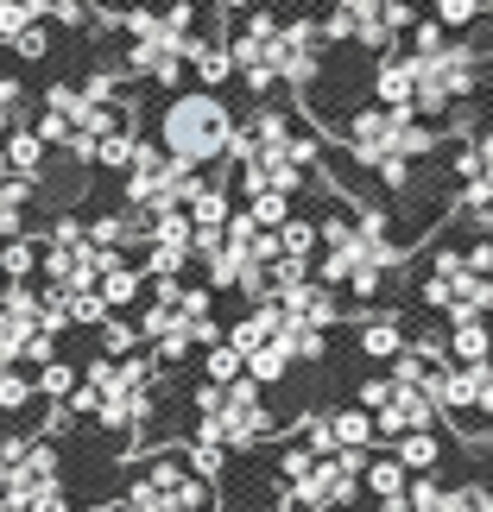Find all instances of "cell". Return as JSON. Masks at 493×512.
I'll return each mask as SVG.
<instances>
[{
	"label": "cell",
	"mask_w": 493,
	"mask_h": 512,
	"mask_svg": "<svg viewBox=\"0 0 493 512\" xmlns=\"http://www.w3.org/2000/svg\"><path fill=\"white\" fill-rule=\"evenodd\" d=\"M329 430H335V449H373V411L361 405H342V411H329Z\"/></svg>",
	"instance_id": "ac0fdd59"
},
{
	"label": "cell",
	"mask_w": 493,
	"mask_h": 512,
	"mask_svg": "<svg viewBox=\"0 0 493 512\" xmlns=\"http://www.w3.org/2000/svg\"><path fill=\"white\" fill-rule=\"evenodd\" d=\"M7 291H13V285H7V279H0V304H7Z\"/></svg>",
	"instance_id": "e575fe53"
},
{
	"label": "cell",
	"mask_w": 493,
	"mask_h": 512,
	"mask_svg": "<svg viewBox=\"0 0 493 512\" xmlns=\"http://www.w3.org/2000/svg\"><path fill=\"white\" fill-rule=\"evenodd\" d=\"M38 399V380L26 367H0V411H26Z\"/></svg>",
	"instance_id": "4316f807"
},
{
	"label": "cell",
	"mask_w": 493,
	"mask_h": 512,
	"mask_svg": "<svg viewBox=\"0 0 493 512\" xmlns=\"http://www.w3.org/2000/svg\"><path fill=\"white\" fill-rule=\"evenodd\" d=\"M95 342H102L95 354H108V361H127V354L146 348V336H140V323H133V317H108L102 329H95Z\"/></svg>",
	"instance_id": "44dd1931"
},
{
	"label": "cell",
	"mask_w": 493,
	"mask_h": 512,
	"mask_svg": "<svg viewBox=\"0 0 493 512\" xmlns=\"http://www.w3.org/2000/svg\"><path fill=\"white\" fill-rule=\"evenodd\" d=\"M241 209L253 215V228H272V234H279L291 215H298V196H285V190H260V196H247Z\"/></svg>",
	"instance_id": "7402d4cb"
},
{
	"label": "cell",
	"mask_w": 493,
	"mask_h": 512,
	"mask_svg": "<svg viewBox=\"0 0 493 512\" xmlns=\"http://www.w3.org/2000/svg\"><path fill=\"white\" fill-rule=\"evenodd\" d=\"M57 449L51 437H0V494L13 512H32L45 494H57Z\"/></svg>",
	"instance_id": "277c9868"
},
{
	"label": "cell",
	"mask_w": 493,
	"mask_h": 512,
	"mask_svg": "<svg viewBox=\"0 0 493 512\" xmlns=\"http://www.w3.org/2000/svg\"><path fill=\"white\" fill-rule=\"evenodd\" d=\"M0 152H7V165L19 171V177H32V184H45V140H38V127L32 121H19L13 133H7V140H0Z\"/></svg>",
	"instance_id": "30bf717a"
},
{
	"label": "cell",
	"mask_w": 493,
	"mask_h": 512,
	"mask_svg": "<svg viewBox=\"0 0 493 512\" xmlns=\"http://www.w3.org/2000/svg\"><path fill=\"white\" fill-rule=\"evenodd\" d=\"M133 146H140V127H114V133H102L95 140V171H108V177H127V165H133Z\"/></svg>",
	"instance_id": "5bb4252c"
},
{
	"label": "cell",
	"mask_w": 493,
	"mask_h": 512,
	"mask_svg": "<svg viewBox=\"0 0 493 512\" xmlns=\"http://www.w3.org/2000/svg\"><path fill=\"white\" fill-rule=\"evenodd\" d=\"M13 57H19V64H45V57L57 51V38H51V19H32V26L26 32H19L13 38V45H7Z\"/></svg>",
	"instance_id": "484cf974"
},
{
	"label": "cell",
	"mask_w": 493,
	"mask_h": 512,
	"mask_svg": "<svg viewBox=\"0 0 493 512\" xmlns=\"http://www.w3.org/2000/svg\"><path fill=\"white\" fill-rule=\"evenodd\" d=\"M405 342H411V336H405V323L392 317V310H386V317H367V323H361V336H354V348H361L367 361H399Z\"/></svg>",
	"instance_id": "7c38bea8"
},
{
	"label": "cell",
	"mask_w": 493,
	"mask_h": 512,
	"mask_svg": "<svg viewBox=\"0 0 493 512\" xmlns=\"http://www.w3.org/2000/svg\"><path fill=\"white\" fill-rule=\"evenodd\" d=\"M279 247H285V260H317L323 241H317V215H291V222L279 228Z\"/></svg>",
	"instance_id": "cb8c5ba5"
},
{
	"label": "cell",
	"mask_w": 493,
	"mask_h": 512,
	"mask_svg": "<svg viewBox=\"0 0 493 512\" xmlns=\"http://www.w3.org/2000/svg\"><path fill=\"white\" fill-rule=\"evenodd\" d=\"M392 456H399L411 475H430V468L443 462V437H437V430H405V437L392 443Z\"/></svg>",
	"instance_id": "e0dca14e"
},
{
	"label": "cell",
	"mask_w": 493,
	"mask_h": 512,
	"mask_svg": "<svg viewBox=\"0 0 493 512\" xmlns=\"http://www.w3.org/2000/svg\"><path fill=\"white\" fill-rule=\"evenodd\" d=\"M361 487L373 500H399L405 487H411V468L399 462V456H367V475H361Z\"/></svg>",
	"instance_id": "2e32d148"
},
{
	"label": "cell",
	"mask_w": 493,
	"mask_h": 512,
	"mask_svg": "<svg viewBox=\"0 0 493 512\" xmlns=\"http://www.w3.org/2000/svg\"><path fill=\"white\" fill-rule=\"evenodd\" d=\"M184 64L196 76V89H209V95H222L234 83V51H228V38H215V32L190 38V45H184Z\"/></svg>",
	"instance_id": "52a82bcc"
},
{
	"label": "cell",
	"mask_w": 493,
	"mask_h": 512,
	"mask_svg": "<svg viewBox=\"0 0 493 512\" xmlns=\"http://www.w3.org/2000/svg\"><path fill=\"white\" fill-rule=\"evenodd\" d=\"M373 102L380 108H405V114H418L411 102H418V57L411 51H380V64H373Z\"/></svg>",
	"instance_id": "8992f818"
},
{
	"label": "cell",
	"mask_w": 493,
	"mask_h": 512,
	"mask_svg": "<svg viewBox=\"0 0 493 512\" xmlns=\"http://www.w3.org/2000/svg\"><path fill=\"white\" fill-rule=\"evenodd\" d=\"M32 336H45L38 323H26L19 310H7L0 304V367H26V348H32Z\"/></svg>",
	"instance_id": "9a60e30c"
},
{
	"label": "cell",
	"mask_w": 493,
	"mask_h": 512,
	"mask_svg": "<svg viewBox=\"0 0 493 512\" xmlns=\"http://www.w3.org/2000/svg\"><path fill=\"white\" fill-rule=\"evenodd\" d=\"M272 430V411H266V386L260 380H234V386H196V443H222L228 456L234 449H253Z\"/></svg>",
	"instance_id": "7a4b0ae2"
},
{
	"label": "cell",
	"mask_w": 493,
	"mask_h": 512,
	"mask_svg": "<svg viewBox=\"0 0 493 512\" xmlns=\"http://www.w3.org/2000/svg\"><path fill=\"white\" fill-rule=\"evenodd\" d=\"M462 260H468V272H481V279H493V228H481L475 241L462 247Z\"/></svg>",
	"instance_id": "4dcf8cb0"
},
{
	"label": "cell",
	"mask_w": 493,
	"mask_h": 512,
	"mask_svg": "<svg viewBox=\"0 0 493 512\" xmlns=\"http://www.w3.org/2000/svg\"><path fill=\"white\" fill-rule=\"evenodd\" d=\"M38 266H45V241H38V234H13V241H0V279H7V285H32Z\"/></svg>",
	"instance_id": "8fae6325"
},
{
	"label": "cell",
	"mask_w": 493,
	"mask_h": 512,
	"mask_svg": "<svg viewBox=\"0 0 493 512\" xmlns=\"http://www.w3.org/2000/svg\"><path fill=\"white\" fill-rule=\"evenodd\" d=\"M196 367H203V380H209V386H234V380L247 373V354L234 348V342H215V348L196 354Z\"/></svg>",
	"instance_id": "ffe728a7"
},
{
	"label": "cell",
	"mask_w": 493,
	"mask_h": 512,
	"mask_svg": "<svg viewBox=\"0 0 493 512\" xmlns=\"http://www.w3.org/2000/svg\"><path fill=\"white\" fill-rule=\"evenodd\" d=\"M291 512H304V506H291Z\"/></svg>",
	"instance_id": "74e56055"
},
{
	"label": "cell",
	"mask_w": 493,
	"mask_h": 512,
	"mask_svg": "<svg viewBox=\"0 0 493 512\" xmlns=\"http://www.w3.org/2000/svg\"><path fill=\"white\" fill-rule=\"evenodd\" d=\"M32 19H45V13H38V0H0V45H13Z\"/></svg>",
	"instance_id": "f1b7e54d"
},
{
	"label": "cell",
	"mask_w": 493,
	"mask_h": 512,
	"mask_svg": "<svg viewBox=\"0 0 493 512\" xmlns=\"http://www.w3.org/2000/svg\"><path fill=\"white\" fill-rule=\"evenodd\" d=\"M165 32L177 38V45H190V38H203V13H196V0H165Z\"/></svg>",
	"instance_id": "83f0119b"
},
{
	"label": "cell",
	"mask_w": 493,
	"mask_h": 512,
	"mask_svg": "<svg viewBox=\"0 0 493 512\" xmlns=\"http://www.w3.org/2000/svg\"><path fill=\"white\" fill-rule=\"evenodd\" d=\"M285 373H291V348H285V336L247 354V380H260V386H279Z\"/></svg>",
	"instance_id": "603a6c76"
},
{
	"label": "cell",
	"mask_w": 493,
	"mask_h": 512,
	"mask_svg": "<svg viewBox=\"0 0 493 512\" xmlns=\"http://www.w3.org/2000/svg\"><path fill=\"white\" fill-rule=\"evenodd\" d=\"M234 140V108L209 89H177L171 102L159 108V146L171 152L184 171H209L228 159Z\"/></svg>",
	"instance_id": "6da1fadb"
},
{
	"label": "cell",
	"mask_w": 493,
	"mask_h": 512,
	"mask_svg": "<svg viewBox=\"0 0 493 512\" xmlns=\"http://www.w3.org/2000/svg\"><path fill=\"white\" fill-rule=\"evenodd\" d=\"M247 7H260V0H215V13H228V19H241Z\"/></svg>",
	"instance_id": "836d02e7"
},
{
	"label": "cell",
	"mask_w": 493,
	"mask_h": 512,
	"mask_svg": "<svg viewBox=\"0 0 493 512\" xmlns=\"http://www.w3.org/2000/svg\"><path fill=\"white\" fill-rule=\"evenodd\" d=\"M0 512H13V506H7V494H0Z\"/></svg>",
	"instance_id": "d590c367"
},
{
	"label": "cell",
	"mask_w": 493,
	"mask_h": 512,
	"mask_svg": "<svg viewBox=\"0 0 493 512\" xmlns=\"http://www.w3.org/2000/svg\"><path fill=\"white\" fill-rule=\"evenodd\" d=\"M272 70H279V83L291 95H310L323 83V26H317V13H291L279 38H272Z\"/></svg>",
	"instance_id": "5b68a950"
},
{
	"label": "cell",
	"mask_w": 493,
	"mask_h": 512,
	"mask_svg": "<svg viewBox=\"0 0 493 512\" xmlns=\"http://www.w3.org/2000/svg\"><path fill=\"white\" fill-rule=\"evenodd\" d=\"M430 19H443L449 38H468L487 19V7H481V0H430Z\"/></svg>",
	"instance_id": "d4e9b609"
},
{
	"label": "cell",
	"mask_w": 493,
	"mask_h": 512,
	"mask_svg": "<svg viewBox=\"0 0 493 512\" xmlns=\"http://www.w3.org/2000/svg\"><path fill=\"white\" fill-rule=\"evenodd\" d=\"M380 285H386V272H380V266H354L342 291H348L354 304H373V298H380Z\"/></svg>",
	"instance_id": "f546056e"
},
{
	"label": "cell",
	"mask_w": 493,
	"mask_h": 512,
	"mask_svg": "<svg viewBox=\"0 0 493 512\" xmlns=\"http://www.w3.org/2000/svg\"><path fill=\"white\" fill-rule=\"evenodd\" d=\"M127 512H215V481L196 475L190 449H152L127 487Z\"/></svg>",
	"instance_id": "3957f363"
},
{
	"label": "cell",
	"mask_w": 493,
	"mask_h": 512,
	"mask_svg": "<svg viewBox=\"0 0 493 512\" xmlns=\"http://www.w3.org/2000/svg\"><path fill=\"white\" fill-rule=\"evenodd\" d=\"M392 399V373H373V380H361V392H354V405L361 411H380Z\"/></svg>",
	"instance_id": "d6a6232c"
},
{
	"label": "cell",
	"mask_w": 493,
	"mask_h": 512,
	"mask_svg": "<svg viewBox=\"0 0 493 512\" xmlns=\"http://www.w3.org/2000/svg\"><path fill=\"white\" fill-rule=\"evenodd\" d=\"M32 380H38V399H45V405H64L70 392L83 386V367H76V361H64V354H57V361H45V367L32 373Z\"/></svg>",
	"instance_id": "d6986e66"
},
{
	"label": "cell",
	"mask_w": 493,
	"mask_h": 512,
	"mask_svg": "<svg viewBox=\"0 0 493 512\" xmlns=\"http://www.w3.org/2000/svg\"><path fill=\"white\" fill-rule=\"evenodd\" d=\"M493 354V323L487 317H468V323H449V361H462V367H475Z\"/></svg>",
	"instance_id": "4fadbf2b"
},
{
	"label": "cell",
	"mask_w": 493,
	"mask_h": 512,
	"mask_svg": "<svg viewBox=\"0 0 493 512\" xmlns=\"http://www.w3.org/2000/svg\"><path fill=\"white\" fill-rule=\"evenodd\" d=\"M102 512H127V506H102Z\"/></svg>",
	"instance_id": "8d00e7d4"
},
{
	"label": "cell",
	"mask_w": 493,
	"mask_h": 512,
	"mask_svg": "<svg viewBox=\"0 0 493 512\" xmlns=\"http://www.w3.org/2000/svg\"><path fill=\"white\" fill-rule=\"evenodd\" d=\"M177 310H184V323H196V317H215V291H209V285H184V298H177Z\"/></svg>",
	"instance_id": "1f68e13d"
},
{
	"label": "cell",
	"mask_w": 493,
	"mask_h": 512,
	"mask_svg": "<svg viewBox=\"0 0 493 512\" xmlns=\"http://www.w3.org/2000/svg\"><path fill=\"white\" fill-rule=\"evenodd\" d=\"M279 310H285V317H298V323H310V329H335V323L348 317V310H342V298H335L329 285H317V279L291 285L285 298H279Z\"/></svg>",
	"instance_id": "ba28073f"
},
{
	"label": "cell",
	"mask_w": 493,
	"mask_h": 512,
	"mask_svg": "<svg viewBox=\"0 0 493 512\" xmlns=\"http://www.w3.org/2000/svg\"><path fill=\"white\" fill-rule=\"evenodd\" d=\"M184 215H190V228H222L228 215H234V190H228V177H203V184L190 190Z\"/></svg>",
	"instance_id": "9c48e42d"
}]
</instances>
